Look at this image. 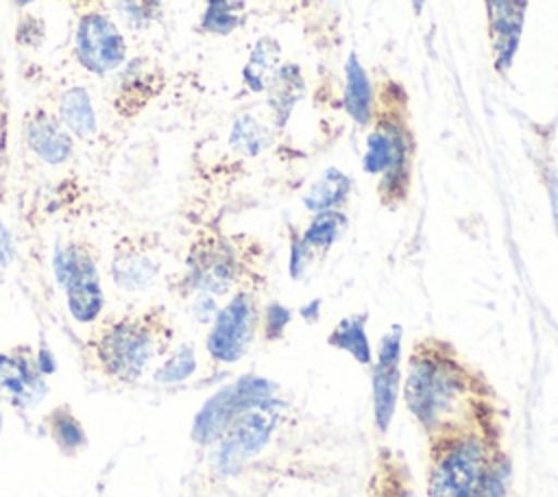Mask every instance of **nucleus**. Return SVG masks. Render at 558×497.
<instances>
[{
    "instance_id": "nucleus-1",
    "label": "nucleus",
    "mask_w": 558,
    "mask_h": 497,
    "mask_svg": "<svg viewBox=\"0 0 558 497\" xmlns=\"http://www.w3.org/2000/svg\"><path fill=\"white\" fill-rule=\"evenodd\" d=\"M403 401L429 445L469 436L501 440L497 392L445 338L425 336L412 344Z\"/></svg>"
},
{
    "instance_id": "nucleus-2",
    "label": "nucleus",
    "mask_w": 558,
    "mask_h": 497,
    "mask_svg": "<svg viewBox=\"0 0 558 497\" xmlns=\"http://www.w3.org/2000/svg\"><path fill=\"white\" fill-rule=\"evenodd\" d=\"M174 347L168 310L150 305L96 323L85 338V366L113 386L140 384Z\"/></svg>"
},
{
    "instance_id": "nucleus-3",
    "label": "nucleus",
    "mask_w": 558,
    "mask_h": 497,
    "mask_svg": "<svg viewBox=\"0 0 558 497\" xmlns=\"http://www.w3.org/2000/svg\"><path fill=\"white\" fill-rule=\"evenodd\" d=\"M414 155L410 94L388 76L375 85V107L362 155V170L375 179L377 198L386 209H397L410 198Z\"/></svg>"
},
{
    "instance_id": "nucleus-4",
    "label": "nucleus",
    "mask_w": 558,
    "mask_h": 497,
    "mask_svg": "<svg viewBox=\"0 0 558 497\" xmlns=\"http://www.w3.org/2000/svg\"><path fill=\"white\" fill-rule=\"evenodd\" d=\"M427 497H517L501 440L469 436L432 443Z\"/></svg>"
},
{
    "instance_id": "nucleus-5",
    "label": "nucleus",
    "mask_w": 558,
    "mask_h": 497,
    "mask_svg": "<svg viewBox=\"0 0 558 497\" xmlns=\"http://www.w3.org/2000/svg\"><path fill=\"white\" fill-rule=\"evenodd\" d=\"M242 277L244 257L238 244L222 233L203 231L187 248L177 290L181 296L211 294L218 299L235 290V286L242 283Z\"/></svg>"
},
{
    "instance_id": "nucleus-6",
    "label": "nucleus",
    "mask_w": 558,
    "mask_h": 497,
    "mask_svg": "<svg viewBox=\"0 0 558 497\" xmlns=\"http://www.w3.org/2000/svg\"><path fill=\"white\" fill-rule=\"evenodd\" d=\"M52 272L65 292V305L76 323L92 325L105 310V292L96 253L85 240H68L52 253Z\"/></svg>"
},
{
    "instance_id": "nucleus-7",
    "label": "nucleus",
    "mask_w": 558,
    "mask_h": 497,
    "mask_svg": "<svg viewBox=\"0 0 558 497\" xmlns=\"http://www.w3.org/2000/svg\"><path fill=\"white\" fill-rule=\"evenodd\" d=\"M259 314L255 290L238 288L211 320L205 342L209 357L218 364L242 360L259 329Z\"/></svg>"
},
{
    "instance_id": "nucleus-8",
    "label": "nucleus",
    "mask_w": 558,
    "mask_h": 497,
    "mask_svg": "<svg viewBox=\"0 0 558 497\" xmlns=\"http://www.w3.org/2000/svg\"><path fill=\"white\" fill-rule=\"evenodd\" d=\"M286 403L275 397L244 408L220 438L218 469L222 473H235L244 460L257 456L268 445Z\"/></svg>"
},
{
    "instance_id": "nucleus-9",
    "label": "nucleus",
    "mask_w": 558,
    "mask_h": 497,
    "mask_svg": "<svg viewBox=\"0 0 558 497\" xmlns=\"http://www.w3.org/2000/svg\"><path fill=\"white\" fill-rule=\"evenodd\" d=\"M275 384L259 375H244L233 384L211 395L192 423V440L198 445H214L220 440L231 421L248 405L272 397Z\"/></svg>"
},
{
    "instance_id": "nucleus-10",
    "label": "nucleus",
    "mask_w": 558,
    "mask_h": 497,
    "mask_svg": "<svg viewBox=\"0 0 558 497\" xmlns=\"http://www.w3.org/2000/svg\"><path fill=\"white\" fill-rule=\"evenodd\" d=\"M74 52L78 63L92 74H109L126 59V41L118 26L102 13H85L76 26Z\"/></svg>"
},
{
    "instance_id": "nucleus-11",
    "label": "nucleus",
    "mask_w": 558,
    "mask_h": 497,
    "mask_svg": "<svg viewBox=\"0 0 558 497\" xmlns=\"http://www.w3.org/2000/svg\"><path fill=\"white\" fill-rule=\"evenodd\" d=\"M111 279L122 292H144L148 290L161 270L155 238L148 233L122 235L113 244L111 253Z\"/></svg>"
},
{
    "instance_id": "nucleus-12",
    "label": "nucleus",
    "mask_w": 558,
    "mask_h": 497,
    "mask_svg": "<svg viewBox=\"0 0 558 497\" xmlns=\"http://www.w3.org/2000/svg\"><path fill=\"white\" fill-rule=\"evenodd\" d=\"M484 11L493 70L497 76H506L519 52L527 0H484Z\"/></svg>"
},
{
    "instance_id": "nucleus-13",
    "label": "nucleus",
    "mask_w": 558,
    "mask_h": 497,
    "mask_svg": "<svg viewBox=\"0 0 558 497\" xmlns=\"http://www.w3.org/2000/svg\"><path fill=\"white\" fill-rule=\"evenodd\" d=\"M401 325H392L379 340L377 357L371 375L373 388V419L377 429L384 434L395 416L399 395V362H401Z\"/></svg>"
},
{
    "instance_id": "nucleus-14",
    "label": "nucleus",
    "mask_w": 558,
    "mask_h": 497,
    "mask_svg": "<svg viewBox=\"0 0 558 497\" xmlns=\"http://www.w3.org/2000/svg\"><path fill=\"white\" fill-rule=\"evenodd\" d=\"M0 390L20 408H31L46 397V375L39 371L31 347L22 344L0 353Z\"/></svg>"
},
{
    "instance_id": "nucleus-15",
    "label": "nucleus",
    "mask_w": 558,
    "mask_h": 497,
    "mask_svg": "<svg viewBox=\"0 0 558 497\" xmlns=\"http://www.w3.org/2000/svg\"><path fill=\"white\" fill-rule=\"evenodd\" d=\"M26 144L28 148L46 163L59 166L65 163L72 155V137L70 131L61 124L59 118L48 113L46 109H35L26 118Z\"/></svg>"
},
{
    "instance_id": "nucleus-16",
    "label": "nucleus",
    "mask_w": 558,
    "mask_h": 497,
    "mask_svg": "<svg viewBox=\"0 0 558 497\" xmlns=\"http://www.w3.org/2000/svg\"><path fill=\"white\" fill-rule=\"evenodd\" d=\"M305 94V76L296 63H281L277 74L272 76L266 96L268 111L275 129H283L292 116V109Z\"/></svg>"
},
{
    "instance_id": "nucleus-17",
    "label": "nucleus",
    "mask_w": 558,
    "mask_h": 497,
    "mask_svg": "<svg viewBox=\"0 0 558 497\" xmlns=\"http://www.w3.org/2000/svg\"><path fill=\"white\" fill-rule=\"evenodd\" d=\"M344 111L360 129H368L375 107V85L360 57L351 52L344 63Z\"/></svg>"
},
{
    "instance_id": "nucleus-18",
    "label": "nucleus",
    "mask_w": 558,
    "mask_h": 497,
    "mask_svg": "<svg viewBox=\"0 0 558 497\" xmlns=\"http://www.w3.org/2000/svg\"><path fill=\"white\" fill-rule=\"evenodd\" d=\"M281 46L275 37H259L248 52V59L242 68V83L253 94H266L272 76L281 65Z\"/></svg>"
},
{
    "instance_id": "nucleus-19",
    "label": "nucleus",
    "mask_w": 558,
    "mask_h": 497,
    "mask_svg": "<svg viewBox=\"0 0 558 497\" xmlns=\"http://www.w3.org/2000/svg\"><path fill=\"white\" fill-rule=\"evenodd\" d=\"M353 179L340 168H325L318 179L303 194V205L307 211H329L342 209L351 196Z\"/></svg>"
},
{
    "instance_id": "nucleus-20",
    "label": "nucleus",
    "mask_w": 558,
    "mask_h": 497,
    "mask_svg": "<svg viewBox=\"0 0 558 497\" xmlns=\"http://www.w3.org/2000/svg\"><path fill=\"white\" fill-rule=\"evenodd\" d=\"M59 120L70 131V135H76L81 140H87L98 131L96 111L89 92L83 85H72L61 92Z\"/></svg>"
},
{
    "instance_id": "nucleus-21",
    "label": "nucleus",
    "mask_w": 558,
    "mask_h": 497,
    "mask_svg": "<svg viewBox=\"0 0 558 497\" xmlns=\"http://www.w3.org/2000/svg\"><path fill=\"white\" fill-rule=\"evenodd\" d=\"M44 429L63 456H78L87 447V432L68 403H59L44 416Z\"/></svg>"
},
{
    "instance_id": "nucleus-22",
    "label": "nucleus",
    "mask_w": 558,
    "mask_h": 497,
    "mask_svg": "<svg viewBox=\"0 0 558 497\" xmlns=\"http://www.w3.org/2000/svg\"><path fill=\"white\" fill-rule=\"evenodd\" d=\"M366 318H368L366 312L349 314V316L340 318L327 336V342L333 349L349 353L355 362H360L364 366H368L373 362V351H371V342L366 336Z\"/></svg>"
},
{
    "instance_id": "nucleus-23",
    "label": "nucleus",
    "mask_w": 558,
    "mask_h": 497,
    "mask_svg": "<svg viewBox=\"0 0 558 497\" xmlns=\"http://www.w3.org/2000/svg\"><path fill=\"white\" fill-rule=\"evenodd\" d=\"M118 85L120 87H118L116 105H118V111L126 116L142 109L148 102V98L155 94V76L140 59L126 65Z\"/></svg>"
},
{
    "instance_id": "nucleus-24",
    "label": "nucleus",
    "mask_w": 558,
    "mask_h": 497,
    "mask_svg": "<svg viewBox=\"0 0 558 497\" xmlns=\"http://www.w3.org/2000/svg\"><path fill=\"white\" fill-rule=\"evenodd\" d=\"M349 220L342 209L318 211L310 218V222L299 231L305 246L314 253V257L325 255L344 233Z\"/></svg>"
},
{
    "instance_id": "nucleus-25",
    "label": "nucleus",
    "mask_w": 558,
    "mask_h": 497,
    "mask_svg": "<svg viewBox=\"0 0 558 497\" xmlns=\"http://www.w3.org/2000/svg\"><path fill=\"white\" fill-rule=\"evenodd\" d=\"M270 129L253 113H240L229 131V146L242 157H257L270 146Z\"/></svg>"
},
{
    "instance_id": "nucleus-26",
    "label": "nucleus",
    "mask_w": 558,
    "mask_h": 497,
    "mask_svg": "<svg viewBox=\"0 0 558 497\" xmlns=\"http://www.w3.org/2000/svg\"><path fill=\"white\" fill-rule=\"evenodd\" d=\"M246 20L244 4L240 0H205L198 28L205 35H231Z\"/></svg>"
},
{
    "instance_id": "nucleus-27",
    "label": "nucleus",
    "mask_w": 558,
    "mask_h": 497,
    "mask_svg": "<svg viewBox=\"0 0 558 497\" xmlns=\"http://www.w3.org/2000/svg\"><path fill=\"white\" fill-rule=\"evenodd\" d=\"M379 458L381 460L371 480L368 497H414L403 464H399V460H395V456L386 451Z\"/></svg>"
},
{
    "instance_id": "nucleus-28",
    "label": "nucleus",
    "mask_w": 558,
    "mask_h": 497,
    "mask_svg": "<svg viewBox=\"0 0 558 497\" xmlns=\"http://www.w3.org/2000/svg\"><path fill=\"white\" fill-rule=\"evenodd\" d=\"M196 371V353L192 344L172 347L170 353L153 368V379L159 384H179Z\"/></svg>"
},
{
    "instance_id": "nucleus-29",
    "label": "nucleus",
    "mask_w": 558,
    "mask_h": 497,
    "mask_svg": "<svg viewBox=\"0 0 558 497\" xmlns=\"http://www.w3.org/2000/svg\"><path fill=\"white\" fill-rule=\"evenodd\" d=\"M290 320H292L290 307H286V305L277 303V301L266 303V307L259 314V329H262L264 340H268V342L281 340L286 329H288V325H290Z\"/></svg>"
},
{
    "instance_id": "nucleus-30",
    "label": "nucleus",
    "mask_w": 558,
    "mask_h": 497,
    "mask_svg": "<svg viewBox=\"0 0 558 497\" xmlns=\"http://www.w3.org/2000/svg\"><path fill=\"white\" fill-rule=\"evenodd\" d=\"M314 259V253L305 246L301 240V233L296 229H290V253H288V272L294 281L303 279L310 264Z\"/></svg>"
},
{
    "instance_id": "nucleus-31",
    "label": "nucleus",
    "mask_w": 558,
    "mask_h": 497,
    "mask_svg": "<svg viewBox=\"0 0 558 497\" xmlns=\"http://www.w3.org/2000/svg\"><path fill=\"white\" fill-rule=\"evenodd\" d=\"M118 7L131 24L144 26L159 15L161 0H120Z\"/></svg>"
},
{
    "instance_id": "nucleus-32",
    "label": "nucleus",
    "mask_w": 558,
    "mask_h": 497,
    "mask_svg": "<svg viewBox=\"0 0 558 497\" xmlns=\"http://www.w3.org/2000/svg\"><path fill=\"white\" fill-rule=\"evenodd\" d=\"M218 312V305H216V296L211 294H194L192 296V305H190V314L201 323H211L214 316Z\"/></svg>"
},
{
    "instance_id": "nucleus-33",
    "label": "nucleus",
    "mask_w": 558,
    "mask_h": 497,
    "mask_svg": "<svg viewBox=\"0 0 558 497\" xmlns=\"http://www.w3.org/2000/svg\"><path fill=\"white\" fill-rule=\"evenodd\" d=\"M15 257V242L9 227L0 220V266H9Z\"/></svg>"
},
{
    "instance_id": "nucleus-34",
    "label": "nucleus",
    "mask_w": 558,
    "mask_h": 497,
    "mask_svg": "<svg viewBox=\"0 0 558 497\" xmlns=\"http://www.w3.org/2000/svg\"><path fill=\"white\" fill-rule=\"evenodd\" d=\"M545 185H547V196H549L554 227H556V233H558V177H556V172L551 168L545 170Z\"/></svg>"
},
{
    "instance_id": "nucleus-35",
    "label": "nucleus",
    "mask_w": 558,
    "mask_h": 497,
    "mask_svg": "<svg viewBox=\"0 0 558 497\" xmlns=\"http://www.w3.org/2000/svg\"><path fill=\"white\" fill-rule=\"evenodd\" d=\"M35 360H37V366L44 375H50L54 371V355L48 351L46 344H41L37 351H35Z\"/></svg>"
},
{
    "instance_id": "nucleus-36",
    "label": "nucleus",
    "mask_w": 558,
    "mask_h": 497,
    "mask_svg": "<svg viewBox=\"0 0 558 497\" xmlns=\"http://www.w3.org/2000/svg\"><path fill=\"white\" fill-rule=\"evenodd\" d=\"M320 299H314V301H310V303H305L301 310H299V314L307 320V323H316L318 320V314H320Z\"/></svg>"
},
{
    "instance_id": "nucleus-37",
    "label": "nucleus",
    "mask_w": 558,
    "mask_h": 497,
    "mask_svg": "<svg viewBox=\"0 0 558 497\" xmlns=\"http://www.w3.org/2000/svg\"><path fill=\"white\" fill-rule=\"evenodd\" d=\"M410 4H412L414 15H421V13H423V7H425V0H410Z\"/></svg>"
},
{
    "instance_id": "nucleus-38",
    "label": "nucleus",
    "mask_w": 558,
    "mask_h": 497,
    "mask_svg": "<svg viewBox=\"0 0 558 497\" xmlns=\"http://www.w3.org/2000/svg\"><path fill=\"white\" fill-rule=\"evenodd\" d=\"M33 0H15V4H20V7H24V4H31Z\"/></svg>"
},
{
    "instance_id": "nucleus-39",
    "label": "nucleus",
    "mask_w": 558,
    "mask_h": 497,
    "mask_svg": "<svg viewBox=\"0 0 558 497\" xmlns=\"http://www.w3.org/2000/svg\"><path fill=\"white\" fill-rule=\"evenodd\" d=\"M76 2H89V0H76Z\"/></svg>"
}]
</instances>
